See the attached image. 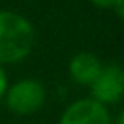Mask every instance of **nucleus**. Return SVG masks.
<instances>
[{
  "mask_svg": "<svg viewBox=\"0 0 124 124\" xmlns=\"http://www.w3.org/2000/svg\"><path fill=\"white\" fill-rule=\"evenodd\" d=\"M89 2L99 8H108V10H116L118 14H122V0H89Z\"/></svg>",
  "mask_w": 124,
  "mask_h": 124,
  "instance_id": "obj_6",
  "label": "nucleus"
},
{
  "mask_svg": "<svg viewBox=\"0 0 124 124\" xmlns=\"http://www.w3.org/2000/svg\"><path fill=\"white\" fill-rule=\"evenodd\" d=\"M89 91H91V99H95L97 103H101L105 107L118 103L124 95V70H122V66L116 62L103 64L99 76L89 85Z\"/></svg>",
  "mask_w": 124,
  "mask_h": 124,
  "instance_id": "obj_3",
  "label": "nucleus"
},
{
  "mask_svg": "<svg viewBox=\"0 0 124 124\" xmlns=\"http://www.w3.org/2000/svg\"><path fill=\"white\" fill-rule=\"evenodd\" d=\"M6 89H8V78H6L4 66L0 64V101L4 99V95H6Z\"/></svg>",
  "mask_w": 124,
  "mask_h": 124,
  "instance_id": "obj_7",
  "label": "nucleus"
},
{
  "mask_svg": "<svg viewBox=\"0 0 124 124\" xmlns=\"http://www.w3.org/2000/svg\"><path fill=\"white\" fill-rule=\"evenodd\" d=\"M4 101H6V107L16 114H21V116L35 114L43 108L46 101V89L37 79H31V78L19 79L6 89Z\"/></svg>",
  "mask_w": 124,
  "mask_h": 124,
  "instance_id": "obj_2",
  "label": "nucleus"
},
{
  "mask_svg": "<svg viewBox=\"0 0 124 124\" xmlns=\"http://www.w3.org/2000/svg\"><path fill=\"white\" fill-rule=\"evenodd\" d=\"M33 45V23L17 12L0 10V64H16L27 58Z\"/></svg>",
  "mask_w": 124,
  "mask_h": 124,
  "instance_id": "obj_1",
  "label": "nucleus"
},
{
  "mask_svg": "<svg viewBox=\"0 0 124 124\" xmlns=\"http://www.w3.org/2000/svg\"><path fill=\"white\" fill-rule=\"evenodd\" d=\"M101 68H103V62L99 60L97 54H93V52H78V54L72 56V60L68 64V74L78 85L89 87L93 83V79L99 76Z\"/></svg>",
  "mask_w": 124,
  "mask_h": 124,
  "instance_id": "obj_5",
  "label": "nucleus"
},
{
  "mask_svg": "<svg viewBox=\"0 0 124 124\" xmlns=\"http://www.w3.org/2000/svg\"><path fill=\"white\" fill-rule=\"evenodd\" d=\"M58 124H112V116L105 105L85 97L68 105Z\"/></svg>",
  "mask_w": 124,
  "mask_h": 124,
  "instance_id": "obj_4",
  "label": "nucleus"
}]
</instances>
